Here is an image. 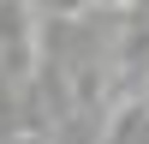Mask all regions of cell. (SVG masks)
<instances>
[{
    "instance_id": "obj_1",
    "label": "cell",
    "mask_w": 149,
    "mask_h": 144,
    "mask_svg": "<svg viewBox=\"0 0 149 144\" xmlns=\"http://www.w3.org/2000/svg\"><path fill=\"white\" fill-rule=\"evenodd\" d=\"M30 6H42V18H84L90 0H30Z\"/></svg>"
}]
</instances>
